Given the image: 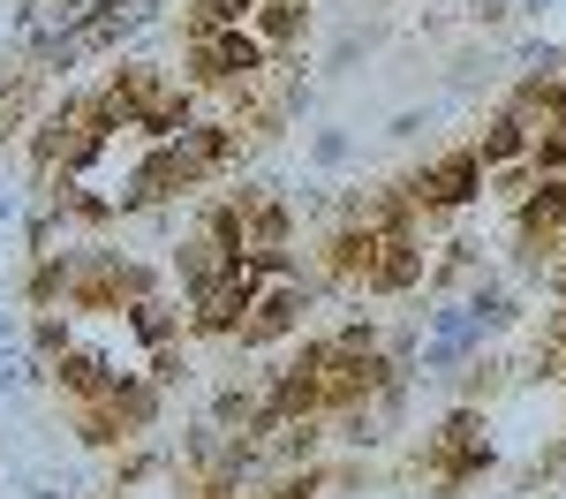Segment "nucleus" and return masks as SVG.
Instances as JSON below:
<instances>
[{
  "label": "nucleus",
  "instance_id": "7ed1b4c3",
  "mask_svg": "<svg viewBox=\"0 0 566 499\" xmlns=\"http://www.w3.org/2000/svg\"><path fill=\"white\" fill-rule=\"evenodd\" d=\"M264 61H272V53H264L250 31H219V23H197V69H205L212 84H250Z\"/></svg>",
  "mask_w": 566,
  "mask_h": 499
},
{
  "label": "nucleus",
  "instance_id": "f257e3e1",
  "mask_svg": "<svg viewBox=\"0 0 566 499\" xmlns=\"http://www.w3.org/2000/svg\"><path fill=\"white\" fill-rule=\"evenodd\" d=\"M295 325H303V288H295L287 272H258V295H250V311H242V341L258 349V341L295 333Z\"/></svg>",
  "mask_w": 566,
  "mask_h": 499
},
{
  "label": "nucleus",
  "instance_id": "f03ea898",
  "mask_svg": "<svg viewBox=\"0 0 566 499\" xmlns=\"http://www.w3.org/2000/svg\"><path fill=\"white\" fill-rule=\"evenodd\" d=\"M476 189H483V167H476V152L461 144V152L431 159L423 175L408 181V205H423V212H446V205H469Z\"/></svg>",
  "mask_w": 566,
  "mask_h": 499
}]
</instances>
